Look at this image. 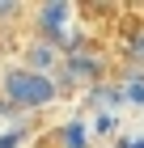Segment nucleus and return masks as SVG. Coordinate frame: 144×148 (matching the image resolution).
<instances>
[{
	"label": "nucleus",
	"mask_w": 144,
	"mask_h": 148,
	"mask_svg": "<svg viewBox=\"0 0 144 148\" xmlns=\"http://www.w3.org/2000/svg\"><path fill=\"white\" fill-rule=\"evenodd\" d=\"M119 97L132 106H144V72H132V76L119 85Z\"/></svg>",
	"instance_id": "nucleus-5"
},
{
	"label": "nucleus",
	"mask_w": 144,
	"mask_h": 148,
	"mask_svg": "<svg viewBox=\"0 0 144 148\" xmlns=\"http://www.w3.org/2000/svg\"><path fill=\"white\" fill-rule=\"evenodd\" d=\"M17 144H21V131H9V136L0 140V148H17Z\"/></svg>",
	"instance_id": "nucleus-10"
},
{
	"label": "nucleus",
	"mask_w": 144,
	"mask_h": 148,
	"mask_svg": "<svg viewBox=\"0 0 144 148\" xmlns=\"http://www.w3.org/2000/svg\"><path fill=\"white\" fill-rule=\"evenodd\" d=\"M93 131H98V136H110V131H114V119H110V114H98V119H93Z\"/></svg>",
	"instance_id": "nucleus-8"
},
{
	"label": "nucleus",
	"mask_w": 144,
	"mask_h": 148,
	"mask_svg": "<svg viewBox=\"0 0 144 148\" xmlns=\"http://www.w3.org/2000/svg\"><path fill=\"white\" fill-rule=\"evenodd\" d=\"M123 148H144V140H123Z\"/></svg>",
	"instance_id": "nucleus-11"
},
{
	"label": "nucleus",
	"mask_w": 144,
	"mask_h": 148,
	"mask_svg": "<svg viewBox=\"0 0 144 148\" xmlns=\"http://www.w3.org/2000/svg\"><path fill=\"white\" fill-rule=\"evenodd\" d=\"M59 144H64V148H85L89 144V140H85V127H81V123L59 127Z\"/></svg>",
	"instance_id": "nucleus-6"
},
{
	"label": "nucleus",
	"mask_w": 144,
	"mask_h": 148,
	"mask_svg": "<svg viewBox=\"0 0 144 148\" xmlns=\"http://www.w3.org/2000/svg\"><path fill=\"white\" fill-rule=\"evenodd\" d=\"M132 64L144 68V30H136V38H132Z\"/></svg>",
	"instance_id": "nucleus-7"
},
{
	"label": "nucleus",
	"mask_w": 144,
	"mask_h": 148,
	"mask_svg": "<svg viewBox=\"0 0 144 148\" xmlns=\"http://www.w3.org/2000/svg\"><path fill=\"white\" fill-rule=\"evenodd\" d=\"M98 72H102V64H98L93 51H85V47L68 51V59H64V80H68V85H76V80H93Z\"/></svg>",
	"instance_id": "nucleus-3"
},
{
	"label": "nucleus",
	"mask_w": 144,
	"mask_h": 148,
	"mask_svg": "<svg viewBox=\"0 0 144 148\" xmlns=\"http://www.w3.org/2000/svg\"><path fill=\"white\" fill-rule=\"evenodd\" d=\"M55 80L51 76H38V72L30 68H13L4 72V97H9L13 106H21V110H43V106L55 102Z\"/></svg>",
	"instance_id": "nucleus-1"
},
{
	"label": "nucleus",
	"mask_w": 144,
	"mask_h": 148,
	"mask_svg": "<svg viewBox=\"0 0 144 148\" xmlns=\"http://www.w3.org/2000/svg\"><path fill=\"white\" fill-rule=\"evenodd\" d=\"M21 13V4H13V0H0V21H9V17H17Z\"/></svg>",
	"instance_id": "nucleus-9"
},
{
	"label": "nucleus",
	"mask_w": 144,
	"mask_h": 148,
	"mask_svg": "<svg viewBox=\"0 0 144 148\" xmlns=\"http://www.w3.org/2000/svg\"><path fill=\"white\" fill-rule=\"evenodd\" d=\"M25 64H30V72L47 76V72L55 68V64H64V55H59V47H51L47 38H34V42L25 47Z\"/></svg>",
	"instance_id": "nucleus-4"
},
{
	"label": "nucleus",
	"mask_w": 144,
	"mask_h": 148,
	"mask_svg": "<svg viewBox=\"0 0 144 148\" xmlns=\"http://www.w3.org/2000/svg\"><path fill=\"white\" fill-rule=\"evenodd\" d=\"M38 30L51 47H68V51L81 47L76 30H72V4H64V0H51V4L38 9Z\"/></svg>",
	"instance_id": "nucleus-2"
}]
</instances>
